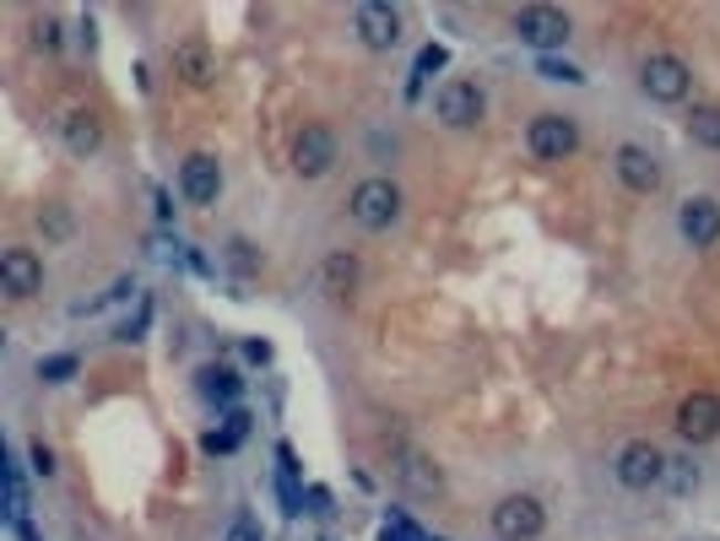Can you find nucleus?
Instances as JSON below:
<instances>
[{"mask_svg":"<svg viewBox=\"0 0 720 541\" xmlns=\"http://www.w3.org/2000/svg\"><path fill=\"white\" fill-rule=\"evenodd\" d=\"M353 222L368 228V233H379V228H390L396 217H401V190H396V179H363L358 190H353Z\"/></svg>","mask_w":720,"mask_h":541,"instance_id":"f257e3e1","label":"nucleus"},{"mask_svg":"<svg viewBox=\"0 0 720 541\" xmlns=\"http://www.w3.org/2000/svg\"><path fill=\"white\" fill-rule=\"evenodd\" d=\"M613 471H617V482H623V488L645 492V488H656V482H667V455H661L650 439H634V444H623V449H617Z\"/></svg>","mask_w":720,"mask_h":541,"instance_id":"f03ea898","label":"nucleus"},{"mask_svg":"<svg viewBox=\"0 0 720 541\" xmlns=\"http://www.w3.org/2000/svg\"><path fill=\"white\" fill-rule=\"evenodd\" d=\"M493 531L504 541H536L547 531V514H542V503H536L531 492H510V498L493 509Z\"/></svg>","mask_w":720,"mask_h":541,"instance_id":"7ed1b4c3","label":"nucleus"},{"mask_svg":"<svg viewBox=\"0 0 720 541\" xmlns=\"http://www.w3.org/2000/svg\"><path fill=\"white\" fill-rule=\"evenodd\" d=\"M639 87H645L656 103H682L688 98V87H693V71H688L677 54H650L645 71H639Z\"/></svg>","mask_w":720,"mask_h":541,"instance_id":"20e7f679","label":"nucleus"},{"mask_svg":"<svg viewBox=\"0 0 720 541\" xmlns=\"http://www.w3.org/2000/svg\"><path fill=\"white\" fill-rule=\"evenodd\" d=\"M525 147L536 152L542 163H564L568 152L580 147V131H574L568 114H536L531 131H525Z\"/></svg>","mask_w":720,"mask_h":541,"instance_id":"39448f33","label":"nucleus"},{"mask_svg":"<svg viewBox=\"0 0 720 541\" xmlns=\"http://www.w3.org/2000/svg\"><path fill=\"white\" fill-rule=\"evenodd\" d=\"M353 33L363 39V50H396L401 44V11L385 0H363L353 11Z\"/></svg>","mask_w":720,"mask_h":541,"instance_id":"423d86ee","label":"nucleus"},{"mask_svg":"<svg viewBox=\"0 0 720 541\" xmlns=\"http://www.w3.org/2000/svg\"><path fill=\"white\" fill-rule=\"evenodd\" d=\"M514 39L531 44L536 54L559 50V44L568 39V17L564 11H553V6H525V11L514 17Z\"/></svg>","mask_w":720,"mask_h":541,"instance_id":"0eeeda50","label":"nucleus"},{"mask_svg":"<svg viewBox=\"0 0 720 541\" xmlns=\"http://www.w3.org/2000/svg\"><path fill=\"white\" fill-rule=\"evenodd\" d=\"M434 108H439V119L450 125V131H471L477 119H482V108H488V98H482V87L477 82H445L439 87V98H434Z\"/></svg>","mask_w":720,"mask_h":541,"instance_id":"6e6552de","label":"nucleus"},{"mask_svg":"<svg viewBox=\"0 0 720 541\" xmlns=\"http://www.w3.org/2000/svg\"><path fill=\"white\" fill-rule=\"evenodd\" d=\"M677 434L688 444H710L720 434V395L693 391L682 406H677Z\"/></svg>","mask_w":720,"mask_h":541,"instance_id":"1a4fd4ad","label":"nucleus"},{"mask_svg":"<svg viewBox=\"0 0 720 541\" xmlns=\"http://www.w3.org/2000/svg\"><path fill=\"white\" fill-rule=\"evenodd\" d=\"M331 163H336V136H331L325 125H304L299 142H293V168H299L304 179H325Z\"/></svg>","mask_w":720,"mask_h":541,"instance_id":"9d476101","label":"nucleus"},{"mask_svg":"<svg viewBox=\"0 0 720 541\" xmlns=\"http://www.w3.org/2000/svg\"><path fill=\"white\" fill-rule=\"evenodd\" d=\"M179 190H185L190 206H211V200L222 196V168H217V157L190 152V157L179 163Z\"/></svg>","mask_w":720,"mask_h":541,"instance_id":"9b49d317","label":"nucleus"},{"mask_svg":"<svg viewBox=\"0 0 720 541\" xmlns=\"http://www.w3.org/2000/svg\"><path fill=\"white\" fill-rule=\"evenodd\" d=\"M390 477H396L401 488L422 492V498H434V492L445 488L439 466H428V455H417V449H407V444H390Z\"/></svg>","mask_w":720,"mask_h":541,"instance_id":"f8f14e48","label":"nucleus"},{"mask_svg":"<svg viewBox=\"0 0 720 541\" xmlns=\"http://www.w3.org/2000/svg\"><path fill=\"white\" fill-rule=\"evenodd\" d=\"M0 288L11 298H33L44 288V266H39V254L33 249H6L0 254Z\"/></svg>","mask_w":720,"mask_h":541,"instance_id":"ddd939ff","label":"nucleus"},{"mask_svg":"<svg viewBox=\"0 0 720 541\" xmlns=\"http://www.w3.org/2000/svg\"><path fill=\"white\" fill-rule=\"evenodd\" d=\"M613 168L634 196H656V190H661V163H656L645 147H617Z\"/></svg>","mask_w":720,"mask_h":541,"instance_id":"4468645a","label":"nucleus"},{"mask_svg":"<svg viewBox=\"0 0 720 541\" xmlns=\"http://www.w3.org/2000/svg\"><path fill=\"white\" fill-rule=\"evenodd\" d=\"M677 228H682V239H688L693 249H710L720 239V206L710 196L682 200V211H677Z\"/></svg>","mask_w":720,"mask_h":541,"instance_id":"2eb2a0df","label":"nucleus"},{"mask_svg":"<svg viewBox=\"0 0 720 541\" xmlns=\"http://www.w3.org/2000/svg\"><path fill=\"white\" fill-rule=\"evenodd\" d=\"M174 76L185 82V87H211L217 82V60L206 50L201 39H185L179 50H174Z\"/></svg>","mask_w":720,"mask_h":541,"instance_id":"dca6fc26","label":"nucleus"},{"mask_svg":"<svg viewBox=\"0 0 720 541\" xmlns=\"http://www.w3.org/2000/svg\"><path fill=\"white\" fill-rule=\"evenodd\" d=\"M60 136H65V147L76 152V157H93L103 147V125L93 108H71L65 119H60Z\"/></svg>","mask_w":720,"mask_h":541,"instance_id":"f3484780","label":"nucleus"},{"mask_svg":"<svg viewBox=\"0 0 720 541\" xmlns=\"http://www.w3.org/2000/svg\"><path fill=\"white\" fill-rule=\"evenodd\" d=\"M353 288H358V254L336 249V254L320 266V293L325 298H353Z\"/></svg>","mask_w":720,"mask_h":541,"instance_id":"a211bd4d","label":"nucleus"},{"mask_svg":"<svg viewBox=\"0 0 720 541\" xmlns=\"http://www.w3.org/2000/svg\"><path fill=\"white\" fill-rule=\"evenodd\" d=\"M688 136H693L699 147L720 152V103H699V108L688 114Z\"/></svg>","mask_w":720,"mask_h":541,"instance_id":"6ab92c4d","label":"nucleus"},{"mask_svg":"<svg viewBox=\"0 0 720 541\" xmlns=\"http://www.w3.org/2000/svg\"><path fill=\"white\" fill-rule=\"evenodd\" d=\"M536 76H547V82H568V87L585 82V71L568 65V60H559V54H536Z\"/></svg>","mask_w":720,"mask_h":541,"instance_id":"aec40b11","label":"nucleus"},{"mask_svg":"<svg viewBox=\"0 0 720 541\" xmlns=\"http://www.w3.org/2000/svg\"><path fill=\"white\" fill-rule=\"evenodd\" d=\"M201 395H211V400H233V395H239V379H233L228 368H201Z\"/></svg>","mask_w":720,"mask_h":541,"instance_id":"412c9836","label":"nucleus"},{"mask_svg":"<svg viewBox=\"0 0 720 541\" xmlns=\"http://www.w3.org/2000/svg\"><path fill=\"white\" fill-rule=\"evenodd\" d=\"M445 60H450V54H445V44H428V50L417 54V65H411V98H417V87H422V76H434V71H439V65H445Z\"/></svg>","mask_w":720,"mask_h":541,"instance_id":"4be33fe9","label":"nucleus"},{"mask_svg":"<svg viewBox=\"0 0 720 541\" xmlns=\"http://www.w3.org/2000/svg\"><path fill=\"white\" fill-rule=\"evenodd\" d=\"M667 488L671 492L699 488V466H693V460H667Z\"/></svg>","mask_w":720,"mask_h":541,"instance_id":"5701e85b","label":"nucleus"},{"mask_svg":"<svg viewBox=\"0 0 720 541\" xmlns=\"http://www.w3.org/2000/svg\"><path fill=\"white\" fill-rule=\"evenodd\" d=\"M71 374H76V357H71V352H65V357H44V363H39V379H50V385L71 379Z\"/></svg>","mask_w":720,"mask_h":541,"instance_id":"b1692460","label":"nucleus"},{"mask_svg":"<svg viewBox=\"0 0 720 541\" xmlns=\"http://www.w3.org/2000/svg\"><path fill=\"white\" fill-rule=\"evenodd\" d=\"M33 44H39V50H60V22H54V17H39V22H33Z\"/></svg>","mask_w":720,"mask_h":541,"instance_id":"393cba45","label":"nucleus"},{"mask_svg":"<svg viewBox=\"0 0 720 541\" xmlns=\"http://www.w3.org/2000/svg\"><path fill=\"white\" fill-rule=\"evenodd\" d=\"M39 222H44V233H50V239H65V233H71V217H65V206H44V217H39Z\"/></svg>","mask_w":720,"mask_h":541,"instance_id":"a878e982","label":"nucleus"},{"mask_svg":"<svg viewBox=\"0 0 720 541\" xmlns=\"http://www.w3.org/2000/svg\"><path fill=\"white\" fill-rule=\"evenodd\" d=\"M379 537H385V541H428L422 531H417V526H407V520H390V526H385Z\"/></svg>","mask_w":720,"mask_h":541,"instance_id":"bb28decb","label":"nucleus"},{"mask_svg":"<svg viewBox=\"0 0 720 541\" xmlns=\"http://www.w3.org/2000/svg\"><path fill=\"white\" fill-rule=\"evenodd\" d=\"M28 455H33V471H39V477H50V471H54V449H50V444H33Z\"/></svg>","mask_w":720,"mask_h":541,"instance_id":"cd10ccee","label":"nucleus"},{"mask_svg":"<svg viewBox=\"0 0 720 541\" xmlns=\"http://www.w3.org/2000/svg\"><path fill=\"white\" fill-rule=\"evenodd\" d=\"M222 541H260V531L250 526V520H233V531H228Z\"/></svg>","mask_w":720,"mask_h":541,"instance_id":"c85d7f7f","label":"nucleus"},{"mask_svg":"<svg viewBox=\"0 0 720 541\" xmlns=\"http://www.w3.org/2000/svg\"><path fill=\"white\" fill-rule=\"evenodd\" d=\"M309 503H314V514H331V492H325V488L309 492Z\"/></svg>","mask_w":720,"mask_h":541,"instance_id":"c756f323","label":"nucleus"},{"mask_svg":"<svg viewBox=\"0 0 720 541\" xmlns=\"http://www.w3.org/2000/svg\"><path fill=\"white\" fill-rule=\"evenodd\" d=\"M17 541H44V537H39L33 526H17Z\"/></svg>","mask_w":720,"mask_h":541,"instance_id":"7c9ffc66","label":"nucleus"}]
</instances>
